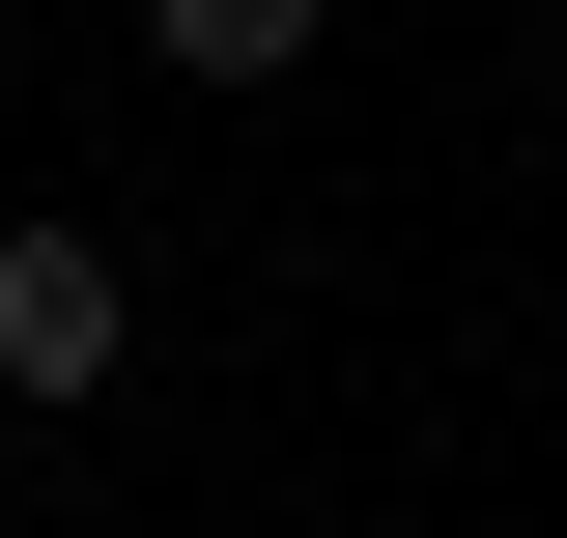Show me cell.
Returning <instances> with one entry per match:
<instances>
[{"instance_id":"6da1fadb","label":"cell","mask_w":567,"mask_h":538,"mask_svg":"<svg viewBox=\"0 0 567 538\" xmlns=\"http://www.w3.org/2000/svg\"><path fill=\"white\" fill-rule=\"evenodd\" d=\"M114 369H142V256H114V227H0V397L85 425Z\"/></svg>"},{"instance_id":"7a4b0ae2","label":"cell","mask_w":567,"mask_h":538,"mask_svg":"<svg viewBox=\"0 0 567 538\" xmlns=\"http://www.w3.org/2000/svg\"><path fill=\"white\" fill-rule=\"evenodd\" d=\"M312 29H341V0H142V58H171V85H284Z\"/></svg>"},{"instance_id":"3957f363","label":"cell","mask_w":567,"mask_h":538,"mask_svg":"<svg viewBox=\"0 0 567 538\" xmlns=\"http://www.w3.org/2000/svg\"><path fill=\"white\" fill-rule=\"evenodd\" d=\"M539 114H567V0H539Z\"/></svg>"}]
</instances>
